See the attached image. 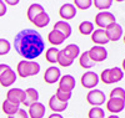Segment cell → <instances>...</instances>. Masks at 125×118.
Listing matches in <instances>:
<instances>
[{"instance_id": "1", "label": "cell", "mask_w": 125, "mask_h": 118, "mask_svg": "<svg viewBox=\"0 0 125 118\" xmlns=\"http://www.w3.org/2000/svg\"><path fill=\"white\" fill-rule=\"evenodd\" d=\"M14 47L26 61L39 57L45 50V42L41 35L34 29H24L14 39Z\"/></svg>"}, {"instance_id": "2", "label": "cell", "mask_w": 125, "mask_h": 118, "mask_svg": "<svg viewBox=\"0 0 125 118\" xmlns=\"http://www.w3.org/2000/svg\"><path fill=\"white\" fill-rule=\"evenodd\" d=\"M16 71H18V75H19L20 77L26 78V77L38 75L39 71H40V65H39L38 62H34V61L23 60V61H20L18 63Z\"/></svg>"}, {"instance_id": "3", "label": "cell", "mask_w": 125, "mask_h": 118, "mask_svg": "<svg viewBox=\"0 0 125 118\" xmlns=\"http://www.w3.org/2000/svg\"><path fill=\"white\" fill-rule=\"evenodd\" d=\"M124 77V72L121 68L119 67H113V68H108V70H104L101 72V81L105 83V84H111V83H115L121 81Z\"/></svg>"}, {"instance_id": "4", "label": "cell", "mask_w": 125, "mask_h": 118, "mask_svg": "<svg viewBox=\"0 0 125 118\" xmlns=\"http://www.w3.org/2000/svg\"><path fill=\"white\" fill-rule=\"evenodd\" d=\"M88 55H89V59L93 61V62H103L105 61L106 57H108V51L105 47L103 46H94L91 47L89 51H88Z\"/></svg>"}, {"instance_id": "5", "label": "cell", "mask_w": 125, "mask_h": 118, "mask_svg": "<svg viewBox=\"0 0 125 118\" xmlns=\"http://www.w3.org/2000/svg\"><path fill=\"white\" fill-rule=\"evenodd\" d=\"M116 23L115 21V16H114L111 13H108V11H101L96 16H95V24L99 26V27H103L106 29L108 26H110L111 24Z\"/></svg>"}, {"instance_id": "6", "label": "cell", "mask_w": 125, "mask_h": 118, "mask_svg": "<svg viewBox=\"0 0 125 118\" xmlns=\"http://www.w3.org/2000/svg\"><path fill=\"white\" fill-rule=\"evenodd\" d=\"M86 101L91 106H101L103 103H105V93L100 90H91L86 96Z\"/></svg>"}, {"instance_id": "7", "label": "cell", "mask_w": 125, "mask_h": 118, "mask_svg": "<svg viewBox=\"0 0 125 118\" xmlns=\"http://www.w3.org/2000/svg\"><path fill=\"white\" fill-rule=\"evenodd\" d=\"M98 83H99V76L95 72L89 71L81 76V84L85 88H94L98 86Z\"/></svg>"}, {"instance_id": "8", "label": "cell", "mask_w": 125, "mask_h": 118, "mask_svg": "<svg viewBox=\"0 0 125 118\" xmlns=\"http://www.w3.org/2000/svg\"><path fill=\"white\" fill-rule=\"evenodd\" d=\"M75 78L71 76V75H65V76L60 77L59 81V90L62 92H69L71 93V91L75 88Z\"/></svg>"}, {"instance_id": "9", "label": "cell", "mask_w": 125, "mask_h": 118, "mask_svg": "<svg viewBox=\"0 0 125 118\" xmlns=\"http://www.w3.org/2000/svg\"><path fill=\"white\" fill-rule=\"evenodd\" d=\"M24 97H25V91H23L21 88H10L6 93V100L19 106L20 103H23Z\"/></svg>"}, {"instance_id": "10", "label": "cell", "mask_w": 125, "mask_h": 118, "mask_svg": "<svg viewBox=\"0 0 125 118\" xmlns=\"http://www.w3.org/2000/svg\"><path fill=\"white\" fill-rule=\"evenodd\" d=\"M105 33H106V36H108L109 41H118L123 36V29L119 24L114 23V24H111L110 26H108L105 29Z\"/></svg>"}, {"instance_id": "11", "label": "cell", "mask_w": 125, "mask_h": 118, "mask_svg": "<svg viewBox=\"0 0 125 118\" xmlns=\"http://www.w3.org/2000/svg\"><path fill=\"white\" fill-rule=\"evenodd\" d=\"M16 81V73L14 70L8 68L1 76H0V84L3 87H10L11 84H14Z\"/></svg>"}, {"instance_id": "12", "label": "cell", "mask_w": 125, "mask_h": 118, "mask_svg": "<svg viewBox=\"0 0 125 118\" xmlns=\"http://www.w3.org/2000/svg\"><path fill=\"white\" fill-rule=\"evenodd\" d=\"M60 77H61V73H60V70L58 67H49L44 73V80L49 84H53V83L58 82L60 80Z\"/></svg>"}, {"instance_id": "13", "label": "cell", "mask_w": 125, "mask_h": 118, "mask_svg": "<svg viewBox=\"0 0 125 118\" xmlns=\"http://www.w3.org/2000/svg\"><path fill=\"white\" fill-rule=\"evenodd\" d=\"M91 41L94 42V44H96L98 46H101V45L108 44L109 39H108V36H106L105 30H103V29L94 30L93 34H91Z\"/></svg>"}, {"instance_id": "14", "label": "cell", "mask_w": 125, "mask_h": 118, "mask_svg": "<svg viewBox=\"0 0 125 118\" xmlns=\"http://www.w3.org/2000/svg\"><path fill=\"white\" fill-rule=\"evenodd\" d=\"M59 15L64 20H70L73 17H75L76 15V8L73 4H64L60 10H59Z\"/></svg>"}, {"instance_id": "15", "label": "cell", "mask_w": 125, "mask_h": 118, "mask_svg": "<svg viewBox=\"0 0 125 118\" xmlns=\"http://www.w3.org/2000/svg\"><path fill=\"white\" fill-rule=\"evenodd\" d=\"M30 118H43L45 116V107L43 103L36 102L29 107V114Z\"/></svg>"}, {"instance_id": "16", "label": "cell", "mask_w": 125, "mask_h": 118, "mask_svg": "<svg viewBox=\"0 0 125 118\" xmlns=\"http://www.w3.org/2000/svg\"><path fill=\"white\" fill-rule=\"evenodd\" d=\"M125 107V101L123 100H118V98H109V101L106 102V108L109 112L113 113H119L124 110Z\"/></svg>"}, {"instance_id": "17", "label": "cell", "mask_w": 125, "mask_h": 118, "mask_svg": "<svg viewBox=\"0 0 125 118\" xmlns=\"http://www.w3.org/2000/svg\"><path fill=\"white\" fill-rule=\"evenodd\" d=\"M38 100H39V92L35 88H28L25 91V97H24L23 104L26 107H30L31 104L36 103Z\"/></svg>"}, {"instance_id": "18", "label": "cell", "mask_w": 125, "mask_h": 118, "mask_svg": "<svg viewBox=\"0 0 125 118\" xmlns=\"http://www.w3.org/2000/svg\"><path fill=\"white\" fill-rule=\"evenodd\" d=\"M48 40H49V42L50 44H53V45H55V46H58V45H61L62 42H64L66 39H65V36L62 35L60 31H58V30H51L50 33H49V35H48Z\"/></svg>"}, {"instance_id": "19", "label": "cell", "mask_w": 125, "mask_h": 118, "mask_svg": "<svg viewBox=\"0 0 125 118\" xmlns=\"http://www.w3.org/2000/svg\"><path fill=\"white\" fill-rule=\"evenodd\" d=\"M49 107L51 110H53L54 112H62V111H65L68 108V102H61L59 101L56 97H55V94L49 100Z\"/></svg>"}, {"instance_id": "20", "label": "cell", "mask_w": 125, "mask_h": 118, "mask_svg": "<svg viewBox=\"0 0 125 118\" xmlns=\"http://www.w3.org/2000/svg\"><path fill=\"white\" fill-rule=\"evenodd\" d=\"M44 11H45L44 8L41 6L40 4H31L29 6V9H28V19L30 21H33L38 15H40L41 13H44Z\"/></svg>"}, {"instance_id": "21", "label": "cell", "mask_w": 125, "mask_h": 118, "mask_svg": "<svg viewBox=\"0 0 125 118\" xmlns=\"http://www.w3.org/2000/svg\"><path fill=\"white\" fill-rule=\"evenodd\" d=\"M54 30H58L65 36V39H68L71 35V26L66 23V21H58L54 25Z\"/></svg>"}, {"instance_id": "22", "label": "cell", "mask_w": 125, "mask_h": 118, "mask_svg": "<svg viewBox=\"0 0 125 118\" xmlns=\"http://www.w3.org/2000/svg\"><path fill=\"white\" fill-rule=\"evenodd\" d=\"M59 65L61 67H69L73 65V62H74V60H73L70 56H68L64 50H60L59 51V55H58V61H56Z\"/></svg>"}, {"instance_id": "23", "label": "cell", "mask_w": 125, "mask_h": 118, "mask_svg": "<svg viewBox=\"0 0 125 118\" xmlns=\"http://www.w3.org/2000/svg\"><path fill=\"white\" fill-rule=\"evenodd\" d=\"M36 27H45V26H48V24L50 23V17H49V15L44 11V13H41L40 15H38L33 21H31Z\"/></svg>"}, {"instance_id": "24", "label": "cell", "mask_w": 125, "mask_h": 118, "mask_svg": "<svg viewBox=\"0 0 125 118\" xmlns=\"http://www.w3.org/2000/svg\"><path fill=\"white\" fill-rule=\"evenodd\" d=\"M19 111V104H15V103H11L9 102L8 100H5L3 102V112L8 116H13L15 114L16 112Z\"/></svg>"}, {"instance_id": "25", "label": "cell", "mask_w": 125, "mask_h": 118, "mask_svg": "<svg viewBox=\"0 0 125 118\" xmlns=\"http://www.w3.org/2000/svg\"><path fill=\"white\" fill-rule=\"evenodd\" d=\"M59 51H60V50L56 49V47H50V49H48V50H46V53H45L46 61L50 62V63H56Z\"/></svg>"}, {"instance_id": "26", "label": "cell", "mask_w": 125, "mask_h": 118, "mask_svg": "<svg viewBox=\"0 0 125 118\" xmlns=\"http://www.w3.org/2000/svg\"><path fill=\"white\" fill-rule=\"evenodd\" d=\"M79 63H80V66L84 67V68H91V67H94V65H95V62H93V61L89 59L88 51H85V52L81 53V56H80V59H79Z\"/></svg>"}, {"instance_id": "27", "label": "cell", "mask_w": 125, "mask_h": 118, "mask_svg": "<svg viewBox=\"0 0 125 118\" xmlns=\"http://www.w3.org/2000/svg\"><path fill=\"white\" fill-rule=\"evenodd\" d=\"M64 51H65L66 55L70 56L73 60H75V57H78V56H79V53H80V49H79V46L75 45V44H70V45H68V46L64 49Z\"/></svg>"}, {"instance_id": "28", "label": "cell", "mask_w": 125, "mask_h": 118, "mask_svg": "<svg viewBox=\"0 0 125 118\" xmlns=\"http://www.w3.org/2000/svg\"><path fill=\"white\" fill-rule=\"evenodd\" d=\"M79 31L83 35H90L94 31V24L90 23V21H83L79 25Z\"/></svg>"}, {"instance_id": "29", "label": "cell", "mask_w": 125, "mask_h": 118, "mask_svg": "<svg viewBox=\"0 0 125 118\" xmlns=\"http://www.w3.org/2000/svg\"><path fill=\"white\" fill-rule=\"evenodd\" d=\"M94 5H95L96 9L99 10H106L111 6L113 4V0H94Z\"/></svg>"}, {"instance_id": "30", "label": "cell", "mask_w": 125, "mask_h": 118, "mask_svg": "<svg viewBox=\"0 0 125 118\" xmlns=\"http://www.w3.org/2000/svg\"><path fill=\"white\" fill-rule=\"evenodd\" d=\"M89 118H105V112L100 107H93L89 111Z\"/></svg>"}, {"instance_id": "31", "label": "cell", "mask_w": 125, "mask_h": 118, "mask_svg": "<svg viewBox=\"0 0 125 118\" xmlns=\"http://www.w3.org/2000/svg\"><path fill=\"white\" fill-rule=\"evenodd\" d=\"M110 98H118L125 101V90L121 87H116L110 92Z\"/></svg>"}, {"instance_id": "32", "label": "cell", "mask_w": 125, "mask_h": 118, "mask_svg": "<svg viewBox=\"0 0 125 118\" xmlns=\"http://www.w3.org/2000/svg\"><path fill=\"white\" fill-rule=\"evenodd\" d=\"M10 42L5 39H0V56H4L10 51Z\"/></svg>"}, {"instance_id": "33", "label": "cell", "mask_w": 125, "mask_h": 118, "mask_svg": "<svg viewBox=\"0 0 125 118\" xmlns=\"http://www.w3.org/2000/svg\"><path fill=\"white\" fill-rule=\"evenodd\" d=\"M55 97H56L59 101H61V102H68V101L71 98V93H69V92H62V91H60V90L58 88Z\"/></svg>"}, {"instance_id": "34", "label": "cell", "mask_w": 125, "mask_h": 118, "mask_svg": "<svg viewBox=\"0 0 125 118\" xmlns=\"http://www.w3.org/2000/svg\"><path fill=\"white\" fill-rule=\"evenodd\" d=\"M93 1L91 0H75V6L81 9V10H86L91 6Z\"/></svg>"}, {"instance_id": "35", "label": "cell", "mask_w": 125, "mask_h": 118, "mask_svg": "<svg viewBox=\"0 0 125 118\" xmlns=\"http://www.w3.org/2000/svg\"><path fill=\"white\" fill-rule=\"evenodd\" d=\"M8 118H29V116H28V113H26L24 110L19 108V111H18L15 114H13V116H9Z\"/></svg>"}, {"instance_id": "36", "label": "cell", "mask_w": 125, "mask_h": 118, "mask_svg": "<svg viewBox=\"0 0 125 118\" xmlns=\"http://www.w3.org/2000/svg\"><path fill=\"white\" fill-rule=\"evenodd\" d=\"M5 14H6V4L3 0H0V17L4 16Z\"/></svg>"}, {"instance_id": "37", "label": "cell", "mask_w": 125, "mask_h": 118, "mask_svg": "<svg viewBox=\"0 0 125 118\" xmlns=\"http://www.w3.org/2000/svg\"><path fill=\"white\" fill-rule=\"evenodd\" d=\"M8 68H10V66L5 65V63H0V76H1V75H3Z\"/></svg>"}, {"instance_id": "38", "label": "cell", "mask_w": 125, "mask_h": 118, "mask_svg": "<svg viewBox=\"0 0 125 118\" xmlns=\"http://www.w3.org/2000/svg\"><path fill=\"white\" fill-rule=\"evenodd\" d=\"M48 118H62V116H61V114H59V113H53L51 116H49Z\"/></svg>"}, {"instance_id": "39", "label": "cell", "mask_w": 125, "mask_h": 118, "mask_svg": "<svg viewBox=\"0 0 125 118\" xmlns=\"http://www.w3.org/2000/svg\"><path fill=\"white\" fill-rule=\"evenodd\" d=\"M19 1H18V0H15V1H6L5 4H10V5H16Z\"/></svg>"}, {"instance_id": "40", "label": "cell", "mask_w": 125, "mask_h": 118, "mask_svg": "<svg viewBox=\"0 0 125 118\" xmlns=\"http://www.w3.org/2000/svg\"><path fill=\"white\" fill-rule=\"evenodd\" d=\"M123 70L125 71V59H124V61H123Z\"/></svg>"}, {"instance_id": "41", "label": "cell", "mask_w": 125, "mask_h": 118, "mask_svg": "<svg viewBox=\"0 0 125 118\" xmlns=\"http://www.w3.org/2000/svg\"><path fill=\"white\" fill-rule=\"evenodd\" d=\"M108 118H119V117H118V116H109Z\"/></svg>"}, {"instance_id": "42", "label": "cell", "mask_w": 125, "mask_h": 118, "mask_svg": "<svg viewBox=\"0 0 125 118\" xmlns=\"http://www.w3.org/2000/svg\"><path fill=\"white\" fill-rule=\"evenodd\" d=\"M123 39H124V42H125V35H124V37H123Z\"/></svg>"}]
</instances>
